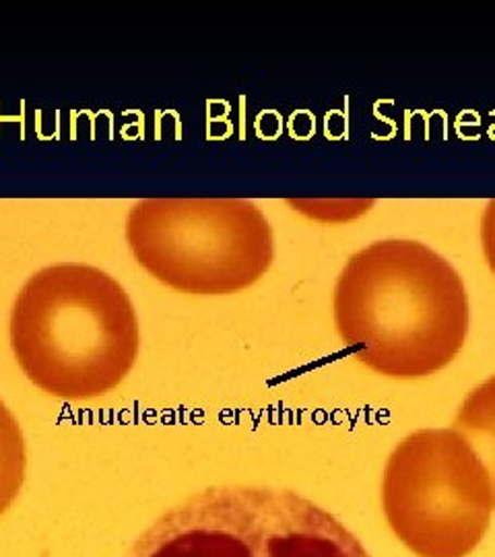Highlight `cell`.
<instances>
[{
    "instance_id": "1",
    "label": "cell",
    "mask_w": 495,
    "mask_h": 557,
    "mask_svg": "<svg viewBox=\"0 0 495 557\" xmlns=\"http://www.w3.org/2000/svg\"><path fill=\"white\" fill-rule=\"evenodd\" d=\"M333 310L343 345L388 379L436 374L462 351L469 333L462 277L413 239H382L349 257Z\"/></svg>"
},
{
    "instance_id": "2",
    "label": "cell",
    "mask_w": 495,
    "mask_h": 557,
    "mask_svg": "<svg viewBox=\"0 0 495 557\" xmlns=\"http://www.w3.org/2000/svg\"><path fill=\"white\" fill-rule=\"evenodd\" d=\"M139 320L126 289L98 267L60 262L25 281L11 312L23 374L60 400L119 388L139 356Z\"/></svg>"
},
{
    "instance_id": "3",
    "label": "cell",
    "mask_w": 495,
    "mask_h": 557,
    "mask_svg": "<svg viewBox=\"0 0 495 557\" xmlns=\"http://www.w3.org/2000/svg\"><path fill=\"white\" fill-rule=\"evenodd\" d=\"M128 557H370L329 510L289 490L209 487L149 524Z\"/></svg>"
},
{
    "instance_id": "4",
    "label": "cell",
    "mask_w": 495,
    "mask_h": 557,
    "mask_svg": "<svg viewBox=\"0 0 495 557\" xmlns=\"http://www.w3.org/2000/svg\"><path fill=\"white\" fill-rule=\"evenodd\" d=\"M126 239L151 277L195 296L248 289L275 260L273 227L246 199L139 200Z\"/></svg>"
},
{
    "instance_id": "5",
    "label": "cell",
    "mask_w": 495,
    "mask_h": 557,
    "mask_svg": "<svg viewBox=\"0 0 495 557\" xmlns=\"http://www.w3.org/2000/svg\"><path fill=\"white\" fill-rule=\"evenodd\" d=\"M382 510L395 537L417 557H467L492 524L494 483L455 428L419 430L386 460Z\"/></svg>"
},
{
    "instance_id": "6",
    "label": "cell",
    "mask_w": 495,
    "mask_h": 557,
    "mask_svg": "<svg viewBox=\"0 0 495 557\" xmlns=\"http://www.w3.org/2000/svg\"><path fill=\"white\" fill-rule=\"evenodd\" d=\"M455 430L471 442L490 471L495 490V376L481 382L462 400Z\"/></svg>"
},
{
    "instance_id": "7",
    "label": "cell",
    "mask_w": 495,
    "mask_h": 557,
    "mask_svg": "<svg viewBox=\"0 0 495 557\" xmlns=\"http://www.w3.org/2000/svg\"><path fill=\"white\" fill-rule=\"evenodd\" d=\"M27 469V450L20 423L0 400V517L20 496Z\"/></svg>"
},
{
    "instance_id": "8",
    "label": "cell",
    "mask_w": 495,
    "mask_h": 557,
    "mask_svg": "<svg viewBox=\"0 0 495 557\" xmlns=\"http://www.w3.org/2000/svg\"><path fill=\"white\" fill-rule=\"evenodd\" d=\"M481 246H483V257L495 275V199L485 205V211L481 218Z\"/></svg>"
}]
</instances>
